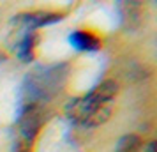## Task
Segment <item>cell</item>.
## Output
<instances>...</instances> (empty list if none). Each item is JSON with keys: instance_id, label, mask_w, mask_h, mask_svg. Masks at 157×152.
I'll return each instance as SVG.
<instances>
[{"instance_id": "6da1fadb", "label": "cell", "mask_w": 157, "mask_h": 152, "mask_svg": "<svg viewBox=\"0 0 157 152\" xmlns=\"http://www.w3.org/2000/svg\"><path fill=\"white\" fill-rule=\"evenodd\" d=\"M118 85L113 80H106L95 85L85 95L74 97L65 104V117L72 124L95 127L104 124L111 115L113 101L117 95Z\"/></svg>"}, {"instance_id": "7a4b0ae2", "label": "cell", "mask_w": 157, "mask_h": 152, "mask_svg": "<svg viewBox=\"0 0 157 152\" xmlns=\"http://www.w3.org/2000/svg\"><path fill=\"white\" fill-rule=\"evenodd\" d=\"M69 74L67 64H55L48 67H39L27 74L21 87V106L23 104H44L51 101L64 88Z\"/></svg>"}, {"instance_id": "3957f363", "label": "cell", "mask_w": 157, "mask_h": 152, "mask_svg": "<svg viewBox=\"0 0 157 152\" xmlns=\"http://www.w3.org/2000/svg\"><path fill=\"white\" fill-rule=\"evenodd\" d=\"M46 122L43 104H23L18 117V136L29 143H34L37 133L41 131L43 124Z\"/></svg>"}, {"instance_id": "277c9868", "label": "cell", "mask_w": 157, "mask_h": 152, "mask_svg": "<svg viewBox=\"0 0 157 152\" xmlns=\"http://www.w3.org/2000/svg\"><path fill=\"white\" fill-rule=\"evenodd\" d=\"M64 18V14L60 13H44V11H34V13H21L14 18V23L23 25L25 30H34L44 25H51V23H57Z\"/></svg>"}, {"instance_id": "5b68a950", "label": "cell", "mask_w": 157, "mask_h": 152, "mask_svg": "<svg viewBox=\"0 0 157 152\" xmlns=\"http://www.w3.org/2000/svg\"><path fill=\"white\" fill-rule=\"evenodd\" d=\"M69 43L78 51H97L101 48L99 37H95L94 34L85 32V30H74L69 36Z\"/></svg>"}, {"instance_id": "8992f818", "label": "cell", "mask_w": 157, "mask_h": 152, "mask_svg": "<svg viewBox=\"0 0 157 152\" xmlns=\"http://www.w3.org/2000/svg\"><path fill=\"white\" fill-rule=\"evenodd\" d=\"M39 41V37L34 30H25L23 37L18 43V57L23 62H32L34 55H36V44Z\"/></svg>"}, {"instance_id": "52a82bcc", "label": "cell", "mask_w": 157, "mask_h": 152, "mask_svg": "<svg viewBox=\"0 0 157 152\" xmlns=\"http://www.w3.org/2000/svg\"><path fill=\"white\" fill-rule=\"evenodd\" d=\"M140 6L141 4H138V2H124V4H120L122 18L127 23L129 29H132V21H140Z\"/></svg>"}, {"instance_id": "ba28073f", "label": "cell", "mask_w": 157, "mask_h": 152, "mask_svg": "<svg viewBox=\"0 0 157 152\" xmlns=\"http://www.w3.org/2000/svg\"><path fill=\"white\" fill-rule=\"evenodd\" d=\"M11 152H32V143L25 142V140H20V138H16L14 143H13V150Z\"/></svg>"}]
</instances>
